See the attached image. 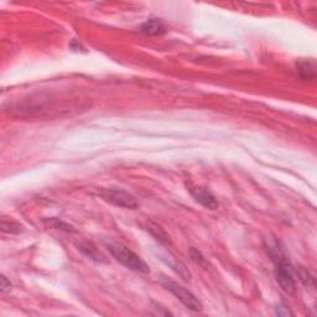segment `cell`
<instances>
[{
  "label": "cell",
  "mask_w": 317,
  "mask_h": 317,
  "mask_svg": "<svg viewBox=\"0 0 317 317\" xmlns=\"http://www.w3.org/2000/svg\"><path fill=\"white\" fill-rule=\"evenodd\" d=\"M98 196L105 202L110 203L113 206L121 208H127V210H135L138 208V202H136L135 197L130 194L129 192L124 191L121 189H100L98 190Z\"/></svg>",
  "instance_id": "cell-3"
},
{
  "label": "cell",
  "mask_w": 317,
  "mask_h": 317,
  "mask_svg": "<svg viewBox=\"0 0 317 317\" xmlns=\"http://www.w3.org/2000/svg\"><path fill=\"white\" fill-rule=\"evenodd\" d=\"M160 284L162 285V287L171 292L172 295L177 297L187 309L193 310V311H201L202 310V304L190 290H187L186 287H184L182 285L177 284L174 280L169 279L166 276H161L160 279Z\"/></svg>",
  "instance_id": "cell-2"
},
{
  "label": "cell",
  "mask_w": 317,
  "mask_h": 317,
  "mask_svg": "<svg viewBox=\"0 0 317 317\" xmlns=\"http://www.w3.org/2000/svg\"><path fill=\"white\" fill-rule=\"evenodd\" d=\"M190 258H191V260L193 261L194 264H197V265L202 266V268L207 269L208 264H207V260H206L205 256L202 255V253H201L200 251H197L196 248H190Z\"/></svg>",
  "instance_id": "cell-13"
},
{
  "label": "cell",
  "mask_w": 317,
  "mask_h": 317,
  "mask_svg": "<svg viewBox=\"0 0 317 317\" xmlns=\"http://www.w3.org/2000/svg\"><path fill=\"white\" fill-rule=\"evenodd\" d=\"M108 251L110 252L113 256L117 259L119 263L123 264L130 270L135 271V273L140 274H148L150 271L148 264L143 260L139 255H136L133 251H130L127 247L122 246V244H109L108 246Z\"/></svg>",
  "instance_id": "cell-1"
},
{
  "label": "cell",
  "mask_w": 317,
  "mask_h": 317,
  "mask_svg": "<svg viewBox=\"0 0 317 317\" xmlns=\"http://www.w3.org/2000/svg\"><path fill=\"white\" fill-rule=\"evenodd\" d=\"M166 263L171 266L172 270L175 271L176 274H179L184 280H190L191 279V273L189 271V269L185 266L184 263L181 261H177L176 259L172 258V256H169V259L166 260Z\"/></svg>",
  "instance_id": "cell-9"
},
{
  "label": "cell",
  "mask_w": 317,
  "mask_h": 317,
  "mask_svg": "<svg viewBox=\"0 0 317 317\" xmlns=\"http://www.w3.org/2000/svg\"><path fill=\"white\" fill-rule=\"evenodd\" d=\"M276 315H278V316H292L294 314L290 311V309L286 305L282 302V304H279L276 306Z\"/></svg>",
  "instance_id": "cell-15"
},
{
  "label": "cell",
  "mask_w": 317,
  "mask_h": 317,
  "mask_svg": "<svg viewBox=\"0 0 317 317\" xmlns=\"http://www.w3.org/2000/svg\"><path fill=\"white\" fill-rule=\"evenodd\" d=\"M44 222L46 223L49 227L54 228V229H61L64 230V232H73V228L69 224H67L63 221L59 220V218H50V220H44Z\"/></svg>",
  "instance_id": "cell-12"
},
{
  "label": "cell",
  "mask_w": 317,
  "mask_h": 317,
  "mask_svg": "<svg viewBox=\"0 0 317 317\" xmlns=\"http://www.w3.org/2000/svg\"><path fill=\"white\" fill-rule=\"evenodd\" d=\"M77 248H78V251L81 252L83 255L87 256L88 259L93 260L95 263H98V264L107 263V260H105L104 256H103L102 254H100L99 252H98L97 249L92 246V244L86 243V242H81V243L77 244Z\"/></svg>",
  "instance_id": "cell-7"
},
{
  "label": "cell",
  "mask_w": 317,
  "mask_h": 317,
  "mask_svg": "<svg viewBox=\"0 0 317 317\" xmlns=\"http://www.w3.org/2000/svg\"><path fill=\"white\" fill-rule=\"evenodd\" d=\"M146 229H148V232L150 233L154 238H155L158 243L165 244V246H167V244L171 243L170 235L167 234V233L164 230V228H162L161 225H158V223L149 222L148 224H146Z\"/></svg>",
  "instance_id": "cell-8"
},
{
  "label": "cell",
  "mask_w": 317,
  "mask_h": 317,
  "mask_svg": "<svg viewBox=\"0 0 317 317\" xmlns=\"http://www.w3.org/2000/svg\"><path fill=\"white\" fill-rule=\"evenodd\" d=\"M191 193L194 200L198 203H201L203 207L208 208V210H216L218 207V202L216 200V197L208 190L194 189L191 190Z\"/></svg>",
  "instance_id": "cell-5"
},
{
  "label": "cell",
  "mask_w": 317,
  "mask_h": 317,
  "mask_svg": "<svg viewBox=\"0 0 317 317\" xmlns=\"http://www.w3.org/2000/svg\"><path fill=\"white\" fill-rule=\"evenodd\" d=\"M140 30L141 32H144L145 35L158 36L166 32V26H165V24L162 23V20L153 18L146 20L145 23L140 26Z\"/></svg>",
  "instance_id": "cell-6"
},
{
  "label": "cell",
  "mask_w": 317,
  "mask_h": 317,
  "mask_svg": "<svg viewBox=\"0 0 317 317\" xmlns=\"http://www.w3.org/2000/svg\"><path fill=\"white\" fill-rule=\"evenodd\" d=\"M275 279L279 283L280 287L284 290L287 294H292L296 289L295 285V280L292 278L291 274V265H290L289 260H282L279 263H276L275 268Z\"/></svg>",
  "instance_id": "cell-4"
},
{
  "label": "cell",
  "mask_w": 317,
  "mask_h": 317,
  "mask_svg": "<svg viewBox=\"0 0 317 317\" xmlns=\"http://www.w3.org/2000/svg\"><path fill=\"white\" fill-rule=\"evenodd\" d=\"M11 283L6 279L5 276H1V280H0V290L3 292H8L11 290Z\"/></svg>",
  "instance_id": "cell-16"
},
{
  "label": "cell",
  "mask_w": 317,
  "mask_h": 317,
  "mask_svg": "<svg viewBox=\"0 0 317 317\" xmlns=\"http://www.w3.org/2000/svg\"><path fill=\"white\" fill-rule=\"evenodd\" d=\"M296 274H297V276H299V279L301 280L302 284H304L306 287H311V289H314V287L316 286L315 278L311 275V273H310L306 268L299 265L296 268Z\"/></svg>",
  "instance_id": "cell-10"
},
{
  "label": "cell",
  "mask_w": 317,
  "mask_h": 317,
  "mask_svg": "<svg viewBox=\"0 0 317 317\" xmlns=\"http://www.w3.org/2000/svg\"><path fill=\"white\" fill-rule=\"evenodd\" d=\"M299 73L300 77L302 79H312L315 78V74H316V71H315V63L311 61H305L299 63Z\"/></svg>",
  "instance_id": "cell-11"
},
{
  "label": "cell",
  "mask_w": 317,
  "mask_h": 317,
  "mask_svg": "<svg viewBox=\"0 0 317 317\" xmlns=\"http://www.w3.org/2000/svg\"><path fill=\"white\" fill-rule=\"evenodd\" d=\"M13 228H16V229H19V230H21L20 229V225L19 224H15V223H13V222H5V221H1V230H3V232H9V233H16L15 230L13 229Z\"/></svg>",
  "instance_id": "cell-14"
}]
</instances>
